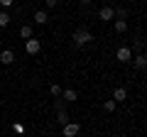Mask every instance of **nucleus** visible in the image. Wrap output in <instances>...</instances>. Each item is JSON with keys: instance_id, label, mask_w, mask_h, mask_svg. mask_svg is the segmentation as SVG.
<instances>
[{"instance_id": "nucleus-1", "label": "nucleus", "mask_w": 147, "mask_h": 137, "mask_svg": "<svg viewBox=\"0 0 147 137\" xmlns=\"http://www.w3.org/2000/svg\"><path fill=\"white\" fill-rule=\"evenodd\" d=\"M91 39H93V34H91L88 30H76L74 32V44H76V47H84V44H88Z\"/></svg>"}, {"instance_id": "nucleus-2", "label": "nucleus", "mask_w": 147, "mask_h": 137, "mask_svg": "<svg viewBox=\"0 0 147 137\" xmlns=\"http://www.w3.org/2000/svg\"><path fill=\"white\" fill-rule=\"evenodd\" d=\"M115 59H118V61H123V64L132 61V49H130V47H120V49L115 52Z\"/></svg>"}, {"instance_id": "nucleus-3", "label": "nucleus", "mask_w": 147, "mask_h": 137, "mask_svg": "<svg viewBox=\"0 0 147 137\" xmlns=\"http://www.w3.org/2000/svg\"><path fill=\"white\" fill-rule=\"evenodd\" d=\"M61 130H64V137H76L81 132V125H79V122H66Z\"/></svg>"}, {"instance_id": "nucleus-4", "label": "nucleus", "mask_w": 147, "mask_h": 137, "mask_svg": "<svg viewBox=\"0 0 147 137\" xmlns=\"http://www.w3.org/2000/svg\"><path fill=\"white\" fill-rule=\"evenodd\" d=\"M39 49H42L39 39H25V52L27 54H39Z\"/></svg>"}, {"instance_id": "nucleus-5", "label": "nucleus", "mask_w": 147, "mask_h": 137, "mask_svg": "<svg viewBox=\"0 0 147 137\" xmlns=\"http://www.w3.org/2000/svg\"><path fill=\"white\" fill-rule=\"evenodd\" d=\"M0 61L5 64V66H10V64L15 61V52H12V49H3V52H0Z\"/></svg>"}, {"instance_id": "nucleus-6", "label": "nucleus", "mask_w": 147, "mask_h": 137, "mask_svg": "<svg viewBox=\"0 0 147 137\" xmlns=\"http://www.w3.org/2000/svg\"><path fill=\"white\" fill-rule=\"evenodd\" d=\"M100 20L103 22H108V20H113V17H115V10H113V7H100Z\"/></svg>"}, {"instance_id": "nucleus-7", "label": "nucleus", "mask_w": 147, "mask_h": 137, "mask_svg": "<svg viewBox=\"0 0 147 137\" xmlns=\"http://www.w3.org/2000/svg\"><path fill=\"white\" fill-rule=\"evenodd\" d=\"M34 22H37V25H47V22H49L47 10H37V12H34Z\"/></svg>"}, {"instance_id": "nucleus-8", "label": "nucleus", "mask_w": 147, "mask_h": 137, "mask_svg": "<svg viewBox=\"0 0 147 137\" xmlns=\"http://www.w3.org/2000/svg\"><path fill=\"white\" fill-rule=\"evenodd\" d=\"M61 95H64V100L66 103H74V100H79V93L74 88H66V91H61Z\"/></svg>"}, {"instance_id": "nucleus-9", "label": "nucleus", "mask_w": 147, "mask_h": 137, "mask_svg": "<svg viewBox=\"0 0 147 137\" xmlns=\"http://www.w3.org/2000/svg\"><path fill=\"white\" fill-rule=\"evenodd\" d=\"M132 64H135V68H147V54H140V56H135L132 59Z\"/></svg>"}, {"instance_id": "nucleus-10", "label": "nucleus", "mask_w": 147, "mask_h": 137, "mask_svg": "<svg viewBox=\"0 0 147 137\" xmlns=\"http://www.w3.org/2000/svg\"><path fill=\"white\" fill-rule=\"evenodd\" d=\"M32 34H34L32 25H22V27H20V37H22V39H32Z\"/></svg>"}, {"instance_id": "nucleus-11", "label": "nucleus", "mask_w": 147, "mask_h": 137, "mask_svg": "<svg viewBox=\"0 0 147 137\" xmlns=\"http://www.w3.org/2000/svg\"><path fill=\"white\" fill-rule=\"evenodd\" d=\"M125 98H127V91L125 88H115V91H113V100H115V103H123Z\"/></svg>"}, {"instance_id": "nucleus-12", "label": "nucleus", "mask_w": 147, "mask_h": 137, "mask_svg": "<svg viewBox=\"0 0 147 137\" xmlns=\"http://www.w3.org/2000/svg\"><path fill=\"white\" fill-rule=\"evenodd\" d=\"M57 122H59V125H66V122H69V113L66 110H61V108H59V113H57Z\"/></svg>"}, {"instance_id": "nucleus-13", "label": "nucleus", "mask_w": 147, "mask_h": 137, "mask_svg": "<svg viewBox=\"0 0 147 137\" xmlns=\"http://www.w3.org/2000/svg\"><path fill=\"white\" fill-rule=\"evenodd\" d=\"M10 25V15H7V10H3L0 12V27H7Z\"/></svg>"}, {"instance_id": "nucleus-14", "label": "nucleus", "mask_w": 147, "mask_h": 137, "mask_svg": "<svg viewBox=\"0 0 147 137\" xmlns=\"http://www.w3.org/2000/svg\"><path fill=\"white\" fill-rule=\"evenodd\" d=\"M103 110H105V113H113V110H115V100H113V98L105 100V103H103Z\"/></svg>"}, {"instance_id": "nucleus-15", "label": "nucleus", "mask_w": 147, "mask_h": 137, "mask_svg": "<svg viewBox=\"0 0 147 137\" xmlns=\"http://www.w3.org/2000/svg\"><path fill=\"white\" fill-rule=\"evenodd\" d=\"M125 30H127V22L125 20H115V32H120V34H123Z\"/></svg>"}, {"instance_id": "nucleus-16", "label": "nucleus", "mask_w": 147, "mask_h": 137, "mask_svg": "<svg viewBox=\"0 0 147 137\" xmlns=\"http://www.w3.org/2000/svg\"><path fill=\"white\" fill-rule=\"evenodd\" d=\"M49 93H52V95H61V86H59V83H52V86H49Z\"/></svg>"}, {"instance_id": "nucleus-17", "label": "nucleus", "mask_w": 147, "mask_h": 137, "mask_svg": "<svg viewBox=\"0 0 147 137\" xmlns=\"http://www.w3.org/2000/svg\"><path fill=\"white\" fill-rule=\"evenodd\" d=\"M12 130H15L17 135H22V132H25V125H22V122H15V125H12Z\"/></svg>"}, {"instance_id": "nucleus-18", "label": "nucleus", "mask_w": 147, "mask_h": 137, "mask_svg": "<svg viewBox=\"0 0 147 137\" xmlns=\"http://www.w3.org/2000/svg\"><path fill=\"white\" fill-rule=\"evenodd\" d=\"M12 3H15V0H0V7L7 10V7H12Z\"/></svg>"}, {"instance_id": "nucleus-19", "label": "nucleus", "mask_w": 147, "mask_h": 137, "mask_svg": "<svg viewBox=\"0 0 147 137\" xmlns=\"http://www.w3.org/2000/svg\"><path fill=\"white\" fill-rule=\"evenodd\" d=\"M115 15H118V20H125V17H127V12L120 7V10H115Z\"/></svg>"}, {"instance_id": "nucleus-20", "label": "nucleus", "mask_w": 147, "mask_h": 137, "mask_svg": "<svg viewBox=\"0 0 147 137\" xmlns=\"http://www.w3.org/2000/svg\"><path fill=\"white\" fill-rule=\"evenodd\" d=\"M44 5H47V7H57L59 0H44Z\"/></svg>"}, {"instance_id": "nucleus-21", "label": "nucleus", "mask_w": 147, "mask_h": 137, "mask_svg": "<svg viewBox=\"0 0 147 137\" xmlns=\"http://www.w3.org/2000/svg\"><path fill=\"white\" fill-rule=\"evenodd\" d=\"M88 3H91V0H81V5H88Z\"/></svg>"}, {"instance_id": "nucleus-22", "label": "nucleus", "mask_w": 147, "mask_h": 137, "mask_svg": "<svg viewBox=\"0 0 147 137\" xmlns=\"http://www.w3.org/2000/svg\"><path fill=\"white\" fill-rule=\"evenodd\" d=\"M123 3H125V0H123Z\"/></svg>"}]
</instances>
